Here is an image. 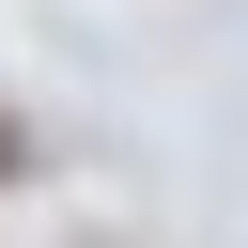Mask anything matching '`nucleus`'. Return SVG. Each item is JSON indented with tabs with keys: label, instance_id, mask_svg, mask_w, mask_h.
I'll return each instance as SVG.
<instances>
[{
	"label": "nucleus",
	"instance_id": "1",
	"mask_svg": "<svg viewBox=\"0 0 248 248\" xmlns=\"http://www.w3.org/2000/svg\"><path fill=\"white\" fill-rule=\"evenodd\" d=\"M31 155H46V140H31V108L0 93V186H31Z\"/></svg>",
	"mask_w": 248,
	"mask_h": 248
}]
</instances>
